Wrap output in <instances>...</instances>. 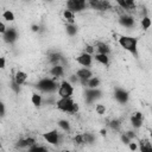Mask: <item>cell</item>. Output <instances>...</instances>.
Returning <instances> with one entry per match:
<instances>
[{
    "label": "cell",
    "instance_id": "42",
    "mask_svg": "<svg viewBox=\"0 0 152 152\" xmlns=\"http://www.w3.org/2000/svg\"><path fill=\"white\" fill-rule=\"evenodd\" d=\"M107 134V131L104 129V128H102V129H100V135H102V137H104Z\"/></svg>",
    "mask_w": 152,
    "mask_h": 152
},
{
    "label": "cell",
    "instance_id": "26",
    "mask_svg": "<svg viewBox=\"0 0 152 152\" xmlns=\"http://www.w3.org/2000/svg\"><path fill=\"white\" fill-rule=\"evenodd\" d=\"M108 127H109L112 131L118 132V131L121 129L122 122H121V120H119V119H113V120H110V121L108 122Z\"/></svg>",
    "mask_w": 152,
    "mask_h": 152
},
{
    "label": "cell",
    "instance_id": "41",
    "mask_svg": "<svg viewBox=\"0 0 152 152\" xmlns=\"http://www.w3.org/2000/svg\"><path fill=\"white\" fill-rule=\"evenodd\" d=\"M0 106H1V116L4 118V116H5V103L2 102Z\"/></svg>",
    "mask_w": 152,
    "mask_h": 152
},
{
    "label": "cell",
    "instance_id": "25",
    "mask_svg": "<svg viewBox=\"0 0 152 152\" xmlns=\"http://www.w3.org/2000/svg\"><path fill=\"white\" fill-rule=\"evenodd\" d=\"M1 17H2V20L7 21V23H13L15 20V15H14V13L11 10H5L2 12Z\"/></svg>",
    "mask_w": 152,
    "mask_h": 152
},
{
    "label": "cell",
    "instance_id": "6",
    "mask_svg": "<svg viewBox=\"0 0 152 152\" xmlns=\"http://www.w3.org/2000/svg\"><path fill=\"white\" fill-rule=\"evenodd\" d=\"M43 139L48 142V144H50V145H52V146H57V145H59L61 142H62V134L59 133V131H57V129H51V131H48V132H45V133H43Z\"/></svg>",
    "mask_w": 152,
    "mask_h": 152
},
{
    "label": "cell",
    "instance_id": "18",
    "mask_svg": "<svg viewBox=\"0 0 152 152\" xmlns=\"http://www.w3.org/2000/svg\"><path fill=\"white\" fill-rule=\"evenodd\" d=\"M12 77L14 78V81H15L19 86H23V84H25V82H26L28 75H27L25 71H23V70H17L15 74H14Z\"/></svg>",
    "mask_w": 152,
    "mask_h": 152
},
{
    "label": "cell",
    "instance_id": "16",
    "mask_svg": "<svg viewBox=\"0 0 152 152\" xmlns=\"http://www.w3.org/2000/svg\"><path fill=\"white\" fill-rule=\"evenodd\" d=\"M34 144H37L36 139L32 138V137H27V138H23V139H19L18 142H17V146L19 148H30L31 146H33Z\"/></svg>",
    "mask_w": 152,
    "mask_h": 152
},
{
    "label": "cell",
    "instance_id": "9",
    "mask_svg": "<svg viewBox=\"0 0 152 152\" xmlns=\"http://www.w3.org/2000/svg\"><path fill=\"white\" fill-rule=\"evenodd\" d=\"M75 74H76V76L78 77L80 83H81L82 86H84V87H87L88 80H89L90 77H93V71H91V69H90V68H86V66L77 69Z\"/></svg>",
    "mask_w": 152,
    "mask_h": 152
},
{
    "label": "cell",
    "instance_id": "36",
    "mask_svg": "<svg viewBox=\"0 0 152 152\" xmlns=\"http://www.w3.org/2000/svg\"><path fill=\"white\" fill-rule=\"evenodd\" d=\"M125 133H126V135L131 139V140H133V139H135L137 138V134H135V132L134 131H132V129H128V131H125Z\"/></svg>",
    "mask_w": 152,
    "mask_h": 152
},
{
    "label": "cell",
    "instance_id": "24",
    "mask_svg": "<svg viewBox=\"0 0 152 152\" xmlns=\"http://www.w3.org/2000/svg\"><path fill=\"white\" fill-rule=\"evenodd\" d=\"M140 26L144 31H147L152 26V19L148 15H142L140 19Z\"/></svg>",
    "mask_w": 152,
    "mask_h": 152
},
{
    "label": "cell",
    "instance_id": "38",
    "mask_svg": "<svg viewBox=\"0 0 152 152\" xmlns=\"http://www.w3.org/2000/svg\"><path fill=\"white\" fill-rule=\"evenodd\" d=\"M128 148L129 150H132V151H135V150H138L139 148V145H138V142H129L128 144Z\"/></svg>",
    "mask_w": 152,
    "mask_h": 152
},
{
    "label": "cell",
    "instance_id": "35",
    "mask_svg": "<svg viewBox=\"0 0 152 152\" xmlns=\"http://www.w3.org/2000/svg\"><path fill=\"white\" fill-rule=\"evenodd\" d=\"M120 139H121V141H122L125 145H128V144L132 141V140H131V139H129V138L126 135V133H125V132H122V133H121V135H120Z\"/></svg>",
    "mask_w": 152,
    "mask_h": 152
},
{
    "label": "cell",
    "instance_id": "32",
    "mask_svg": "<svg viewBox=\"0 0 152 152\" xmlns=\"http://www.w3.org/2000/svg\"><path fill=\"white\" fill-rule=\"evenodd\" d=\"M83 135H84V140H86V144H93V142L95 141V139H96L95 134H93V133H89V132H86V133H83Z\"/></svg>",
    "mask_w": 152,
    "mask_h": 152
},
{
    "label": "cell",
    "instance_id": "29",
    "mask_svg": "<svg viewBox=\"0 0 152 152\" xmlns=\"http://www.w3.org/2000/svg\"><path fill=\"white\" fill-rule=\"evenodd\" d=\"M72 141H74L76 145H80V146L84 145V144H86V140H84V135H83V133H77V134L74 137Z\"/></svg>",
    "mask_w": 152,
    "mask_h": 152
},
{
    "label": "cell",
    "instance_id": "22",
    "mask_svg": "<svg viewBox=\"0 0 152 152\" xmlns=\"http://www.w3.org/2000/svg\"><path fill=\"white\" fill-rule=\"evenodd\" d=\"M62 15H63V19L68 23V24H75V13L74 12H71L70 10H63V12H62Z\"/></svg>",
    "mask_w": 152,
    "mask_h": 152
},
{
    "label": "cell",
    "instance_id": "28",
    "mask_svg": "<svg viewBox=\"0 0 152 152\" xmlns=\"http://www.w3.org/2000/svg\"><path fill=\"white\" fill-rule=\"evenodd\" d=\"M100 86H101V80L97 76H93L88 80L87 88H99Z\"/></svg>",
    "mask_w": 152,
    "mask_h": 152
},
{
    "label": "cell",
    "instance_id": "34",
    "mask_svg": "<svg viewBox=\"0 0 152 152\" xmlns=\"http://www.w3.org/2000/svg\"><path fill=\"white\" fill-rule=\"evenodd\" d=\"M126 5L128 8V12L135 10V0H126Z\"/></svg>",
    "mask_w": 152,
    "mask_h": 152
},
{
    "label": "cell",
    "instance_id": "43",
    "mask_svg": "<svg viewBox=\"0 0 152 152\" xmlns=\"http://www.w3.org/2000/svg\"><path fill=\"white\" fill-rule=\"evenodd\" d=\"M148 135H150V139L152 140V128L150 129V132H148Z\"/></svg>",
    "mask_w": 152,
    "mask_h": 152
},
{
    "label": "cell",
    "instance_id": "10",
    "mask_svg": "<svg viewBox=\"0 0 152 152\" xmlns=\"http://www.w3.org/2000/svg\"><path fill=\"white\" fill-rule=\"evenodd\" d=\"M119 24H120L122 27L131 30V28H134V27H135V19H134L133 15H131V14L127 13V12H125V13H122V14L119 17Z\"/></svg>",
    "mask_w": 152,
    "mask_h": 152
},
{
    "label": "cell",
    "instance_id": "2",
    "mask_svg": "<svg viewBox=\"0 0 152 152\" xmlns=\"http://www.w3.org/2000/svg\"><path fill=\"white\" fill-rule=\"evenodd\" d=\"M56 108L59 112L70 114H77L80 112V106L74 101L72 97H59L58 100H56Z\"/></svg>",
    "mask_w": 152,
    "mask_h": 152
},
{
    "label": "cell",
    "instance_id": "23",
    "mask_svg": "<svg viewBox=\"0 0 152 152\" xmlns=\"http://www.w3.org/2000/svg\"><path fill=\"white\" fill-rule=\"evenodd\" d=\"M95 50H96V52H99V53H106V55H109V53H110V48H109V45L106 44V43H97L96 46H95ZM96 52H95V53H96Z\"/></svg>",
    "mask_w": 152,
    "mask_h": 152
},
{
    "label": "cell",
    "instance_id": "15",
    "mask_svg": "<svg viewBox=\"0 0 152 152\" xmlns=\"http://www.w3.org/2000/svg\"><path fill=\"white\" fill-rule=\"evenodd\" d=\"M49 74L52 76V77H56V78H59V77H63L64 74H65V69H64V65L62 64H55L50 68L49 70Z\"/></svg>",
    "mask_w": 152,
    "mask_h": 152
},
{
    "label": "cell",
    "instance_id": "7",
    "mask_svg": "<svg viewBox=\"0 0 152 152\" xmlns=\"http://www.w3.org/2000/svg\"><path fill=\"white\" fill-rule=\"evenodd\" d=\"M102 91L99 88H87L84 91V101L87 104H91L101 97Z\"/></svg>",
    "mask_w": 152,
    "mask_h": 152
},
{
    "label": "cell",
    "instance_id": "4",
    "mask_svg": "<svg viewBox=\"0 0 152 152\" xmlns=\"http://www.w3.org/2000/svg\"><path fill=\"white\" fill-rule=\"evenodd\" d=\"M74 90H75L74 84L69 80H63L59 82L57 95H58V97H72Z\"/></svg>",
    "mask_w": 152,
    "mask_h": 152
},
{
    "label": "cell",
    "instance_id": "8",
    "mask_svg": "<svg viewBox=\"0 0 152 152\" xmlns=\"http://www.w3.org/2000/svg\"><path fill=\"white\" fill-rule=\"evenodd\" d=\"M88 6L91 10L100 12H104L112 8V5L108 0H88Z\"/></svg>",
    "mask_w": 152,
    "mask_h": 152
},
{
    "label": "cell",
    "instance_id": "5",
    "mask_svg": "<svg viewBox=\"0 0 152 152\" xmlns=\"http://www.w3.org/2000/svg\"><path fill=\"white\" fill-rule=\"evenodd\" d=\"M88 6V0H66L65 8L70 10L74 13H81L83 12Z\"/></svg>",
    "mask_w": 152,
    "mask_h": 152
},
{
    "label": "cell",
    "instance_id": "40",
    "mask_svg": "<svg viewBox=\"0 0 152 152\" xmlns=\"http://www.w3.org/2000/svg\"><path fill=\"white\" fill-rule=\"evenodd\" d=\"M31 30H32L33 32H38V31H39V25H38V24H32V25H31Z\"/></svg>",
    "mask_w": 152,
    "mask_h": 152
},
{
    "label": "cell",
    "instance_id": "12",
    "mask_svg": "<svg viewBox=\"0 0 152 152\" xmlns=\"http://www.w3.org/2000/svg\"><path fill=\"white\" fill-rule=\"evenodd\" d=\"M114 99L120 104H126L129 100V94L124 88H115L114 90Z\"/></svg>",
    "mask_w": 152,
    "mask_h": 152
},
{
    "label": "cell",
    "instance_id": "30",
    "mask_svg": "<svg viewBox=\"0 0 152 152\" xmlns=\"http://www.w3.org/2000/svg\"><path fill=\"white\" fill-rule=\"evenodd\" d=\"M107 112V108L103 103H96L95 104V113L99 115H104Z\"/></svg>",
    "mask_w": 152,
    "mask_h": 152
},
{
    "label": "cell",
    "instance_id": "1",
    "mask_svg": "<svg viewBox=\"0 0 152 152\" xmlns=\"http://www.w3.org/2000/svg\"><path fill=\"white\" fill-rule=\"evenodd\" d=\"M58 78L56 77H43L40 80L37 81L36 83V88L38 89V91L44 93V94H55L58 90L59 87V82L57 81Z\"/></svg>",
    "mask_w": 152,
    "mask_h": 152
},
{
    "label": "cell",
    "instance_id": "13",
    "mask_svg": "<svg viewBox=\"0 0 152 152\" xmlns=\"http://www.w3.org/2000/svg\"><path fill=\"white\" fill-rule=\"evenodd\" d=\"M129 124L134 129H139L144 125V115L141 112H134L132 113L129 118Z\"/></svg>",
    "mask_w": 152,
    "mask_h": 152
},
{
    "label": "cell",
    "instance_id": "19",
    "mask_svg": "<svg viewBox=\"0 0 152 152\" xmlns=\"http://www.w3.org/2000/svg\"><path fill=\"white\" fill-rule=\"evenodd\" d=\"M138 145H139V150L141 152H152V142L150 139L142 138L139 140Z\"/></svg>",
    "mask_w": 152,
    "mask_h": 152
},
{
    "label": "cell",
    "instance_id": "45",
    "mask_svg": "<svg viewBox=\"0 0 152 152\" xmlns=\"http://www.w3.org/2000/svg\"><path fill=\"white\" fill-rule=\"evenodd\" d=\"M24 1H28V0H24Z\"/></svg>",
    "mask_w": 152,
    "mask_h": 152
},
{
    "label": "cell",
    "instance_id": "39",
    "mask_svg": "<svg viewBox=\"0 0 152 152\" xmlns=\"http://www.w3.org/2000/svg\"><path fill=\"white\" fill-rule=\"evenodd\" d=\"M0 68L2 70L6 68V58H5V56H1L0 57Z\"/></svg>",
    "mask_w": 152,
    "mask_h": 152
},
{
    "label": "cell",
    "instance_id": "14",
    "mask_svg": "<svg viewBox=\"0 0 152 152\" xmlns=\"http://www.w3.org/2000/svg\"><path fill=\"white\" fill-rule=\"evenodd\" d=\"M1 37H2V40H4L5 43H7V44H13V43H15L17 39H18V31H17L14 27H8V28L6 30V32L1 34Z\"/></svg>",
    "mask_w": 152,
    "mask_h": 152
},
{
    "label": "cell",
    "instance_id": "20",
    "mask_svg": "<svg viewBox=\"0 0 152 152\" xmlns=\"http://www.w3.org/2000/svg\"><path fill=\"white\" fill-rule=\"evenodd\" d=\"M43 102H44V97H43V95L40 94V91L38 93V91H34V93H32L31 94V103L34 106V107H40L42 104H43Z\"/></svg>",
    "mask_w": 152,
    "mask_h": 152
},
{
    "label": "cell",
    "instance_id": "31",
    "mask_svg": "<svg viewBox=\"0 0 152 152\" xmlns=\"http://www.w3.org/2000/svg\"><path fill=\"white\" fill-rule=\"evenodd\" d=\"M28 151H30V152H46V151H48V147L34 144L33 146H31V147L28 148Z\"/></svg>",
    "mask_w": 152,
    "mask_h": 152
},
{
    "label": "cell",
    "instance_id": "17",
    "mask_svg": "<svg viewBox=\"0 0 152 152\" xmlns=\"http://www.w3.org/2000/svg\"><path fill=\"white\" fill-rule=\"evenodd\" d=\"M94 59H95L99 64H101V65H103V66H108V65H109V62H110L109 55L99 53V52H96V53L94 55Z\"/></svg>",
    "mask_w": 152,
    "mask_h": 152
},
{
    "label": "cell",
    "instance_id": "11",
    "mask_svg": "<svg viewBox=\"0 0 152 152\" xmlns=\"http://www.w3.org/2000/svg\"><path fill=\"white\" fill-rule=\"evenodd\" d=\"M76 63H78L80 65L82 66H86V68H90L93 65V61H94V56L91 53H88L86 51L81 52L76 58H75Z\"/></svg>",
    "mask_w": 152,
    "mask_h": 152
},
{
    "label": "cell",
    "instance_id": "44",
    "mask_svg": "<svg viewBox=\"0 0 152 152\" xmlns=\"http://www.w3.org/2000/svg\"><path fill=\"white\" fill-rule=\"evenodd\" d=\"M43 1H48V2H51V1H53V0H43Z\"/></svg>",
    "mask_w": 152,
    "mask_h": 152
},
{
    "label": "cell",
    "instance_id": "33",
    "mask_svg": "<svg viewBox=\"0 0 152 152\" xmlns=\"http://www.w3.org/2000/svg\"><path fill=\"white\" fill-rule=\"evenodd\" d=\"M115 2H116V5H118L124 12L129 13V12H128V8H127V5H126V0H115Z\"/></svg>",
    "mask_w": 152,
    "mask_h": 152
},
{
    "label": "cell",
    "instance_id": "21",
    "mask_svg": "<svg viewBox=\"0 0 152 152\" xmlns=\"http://www.w3.org/2000/svg\"><path fill=\"white\" fill-rule=\"evenodd\" d=\"M57 126L63 131V132H66V133H70L71 132V124L69 120L66 119H61L57 121Z\"/></svg>",
    "mask_w": 152,
    "mask_h": 152
},
{
    "label": "cell",
    "instance_id": "27",
    "mask_svg": "<svg viewBox=\"0 0 152 152\" xmlns=\"http://www.w3.org/2000/svg\"><path fill=\"white\" fill-rule=\"evenodd\" d=\"M77 26H76V24H68L66 23V25H65V32H66V34L69 36V37H75L76 34H77Z\"/></svg>",
    "mask_w": 152,
    "mask_h": 152
},
{
    "label": "cell",
    "instance_id": "37",
    "mask_svg": "<svg viewBox=\"0 0 152 152\" xmlns=\"http://www.w3.org/2000/svg\"><path fill=\"white\" fill-rule=\"evenodd\" d=\"M7 28H8V27L6 26V24H5V20H2V21L0 23V33H1V34H2V33H5Z\"/></svg>",
    "mask_w": 152,
    "mask_h": 152
},
{
    "label": "cell",
    "instance_id": "3",
    "mask_svg": "<svg viewBox=\"0 0 152 152\" xmlns=\"http://www.w3.org/2000/svg\"><path fill=\"white\" fill-rule=\"evenodd\" d=\"M118 44L125 51L137 56L138 55V39L129 34H122L118 39Z\"/></svg>",
    "mask_w": 152,
    "mask_h": 152
},
{
    "label": "cell",
    "instance_id": "46",
    "mask_svg": "<svg viewBox=\"0 0 152 152\" xmlns=\"http://www.w3.org/2000/svg\"><path fill=\"white\" fill-rule=\"evenodd\" d=\"M151 112H152V109H151Z\"/></svg>",
    "mask_w": 152,
    "mask_h": 152
}]
</instances>
